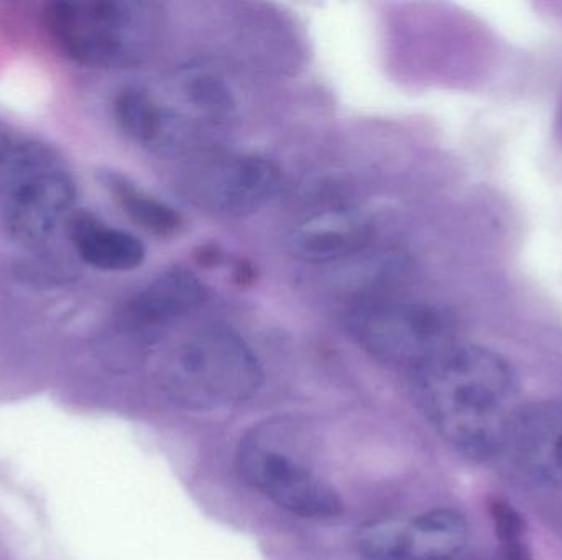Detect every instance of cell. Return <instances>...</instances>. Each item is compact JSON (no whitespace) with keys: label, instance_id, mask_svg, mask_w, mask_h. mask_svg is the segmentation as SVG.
I'll list each match as a JSON object with an SVG mask.
<instances>
[{"label":"cell","instance_id":"6da1fadb","mask_svg":"<svg viewBox=\"0 0 562 560\" xmlns=\"http://www.w3.org/2000/svg\"><path fill=\"white\" fill-rule=\"evenodd\" d=\"M426 420L454 449L475 460L504 453L521 408L514 368L497 352L456 342L412 372Z\"/></svg>","mask_w":562,"mask_h":560},{"label":"cell","instance_id":"7a4b0ae2","mask_svg":"<svg viewBox=\"0 0 562 560\" xmlns=\"http://www.w3.org/2000/svg\"><path fill=\"white\" fill-rule=\"evenodd\" d=\"M237 469L254 490L291 515L327 519L342 512L310 437L294 421L277 418L252 427L240 441Z\"/></svg>","mask_w":562,"mask_h":560},{"label":"cell","instance_id":"3957f363","mask_svg":"<svg viewBox=\"0 0 562 560\" xmlns=\"http://www.w3.org/2000/svg\"><path fill=\"white\" fill-rule=\"evenodd\" d=\"M45 23L56 45L94 68L144 65L161 38L164 12L140 0H61L46 7Z\"/></svg>","mask_w":562,"mask_h":560},{"label":"cell","instance_id":"277c9868","mask_svg":"<svg viewBox=\"0 0 562 560\" xmlns=\"http://www.w3.org/2000/svg\"><path fill=\"white\" fill-rule=\"evenodd\" d=\"M160 377L178 404L213 411L249 400L262 384V367L239 335L207 329L170 351Z\"/></svg>","mask_w":562,"mask_h":560},{"label":"cell","instance_id":"5b68a950","mask_svg":"<svg viewBox=\"0 0 562 560\" xmlns=\"http://www.w3.org/2000/svg\"><path fill=\"white\" fill-rule=\"evenodd\" d=\"M347 328L376 361L409 372L458 342L454 318L441 306L418 299H363L347 312Z\"/></svg>","mask_w":562,"mask_h":560},{"label":"cell","instance_id":"8992f818","mask_svg":"<svg viewBox=\"0 0 562 560\" xmlns=\"http://www.w3.org/2000/svg\"><path fill=\"white\" fill-rule=\"evenodd\" d=\"M281 187L276 161L243 153L210 158L188 171L183 193L198 209L221 219H246L272 203Z\"/></svg>","mask_w":562,"mask_h":560},{"label":"cell","instance_id":"52a82bcc","mask_svg":"<svg viewBox=\"0 0 562 560\" xmlns=\"http://www.w3.org/2000/svg\"><path fill=\"white\" fill-rule=\"evenodd\" d=\"M75 196L71 176L53 157L3 196V219L10 236L26 245L45 242L58 224L71 216Z\"/></svg>","mask_w":562,"mask_h":560},{"label":"cell","instance_id":"ba28073f","mask_svg":"<svg viewBox=\"0 0 562 560\" xmlns=\"http://www.w3.org/2000/svg\"><path fill=\"white\" fill-rule=\"evenodd\" d=\"M468 541V523L452 510H432L405 523H380L360 536L369 560H451Z\"/></svg>","mask_w":562,"mask_h":560},{"label":"cell","instance_id":"9c48e42d","mask_svg":"<svg viewBox=\"0 0 562 560\" xmlns=\"http://www.w3.org/2000/svg\"><path fill=\"white\" fill-rule=\"evenodd\" d=\"M504 453L521 476L562 489V397L521 408Z\"/></svg>","mask_w":562,"mask_h":560},{"label":"cell","instance_id":"30bf717a","mask_svg":"<svg viewBox=\"0 0 562 560\" xmlns=\"http://www.w3.org/2000/svg\"><path fill=\"white\" fill-rule=\"evenodd\" d=\"M372 239V222L359 210L329 209L297 224L288 236V250L301 262L334 263L362 252Z\"/></svg>","mask_w":562,"mask_h":560},{"label":"cell","instance_id":"8fae6325","mask_svg":"<svg viewBox=\"0 0 562 560\" xmlns=\"http://www.w3.org/2000/svg\"><path fill=\"white\" fill-rule=\"evenodd\" d=\"M206 286L194 273L173 268L138 292L128 302L125 316L137 328L158 331L196 312L206 301Z\"/></svg>","mask_w":562,"mask_h":560},{"label":"cell","instance_id":"7c38bea8","mask_svg":"<svg viewBox=\"0 0 562 560\" xmlns=\"http://www.w3.org/2000/svg\"><path fill=\"white\" fill-rule=\"evenodd\" d=\"M72 249L92 268L125 273L140 268L147 249L134 233L109 226L94 214L76 210L66 220Z\"/></svg>","mask_w":562,"mask_h":560},{"label":"cell","instance_id":"4fadbf2b","mask_svg":"<svg viewBox=\"0 0 562 560\" xmlns=\"http://www.w3.org/2000/svg\"><path fill=\"white\" fill-rule=\"evenodd\" d=\"M99 180L122 213L147 232L157 237H171L183 229V216L173 206L151 196L125 174L105 170L101 171Z\"/></svg>","mask_w":562,"mask_h":560},{"label":"cell","instance_id":"5bb4252c","mask_svg":"<svg viewBox=\"0 0 562 560\" xmlns=\"http://www.w3.org/2000/svg\"><path fill=\"white\" fill-rule=\"evenodd\" d=\"M114 115L135 144L164 155L168 135L167 105L147 89L125 88L115 95Z\"/></svg>","mask_w":562,"mask_h":560},{"label":"cell","instance_id":"9a60e30c","mask_svg":"<svg viewBox=\"0 0 562 560\" xmlns=\"http://www.w3.org/2000/svg\"><path fill=\"white\" fill-rule=\"evenodd\" d=\"M49 150L10 135L0 127V196H5L20 180L48 158Z\"/></svg>","mask_w":562,"mask_h":560},{"label":"cell","instance_id":"2e32d148","mask_svg":"<svg viewBox=\"0 0 562 560\" xmlns=\"http://www.w3.org/2000/svg\"><path fill=\"white\" fill-rule=\"evenodd\" d=\"M488 513H491L495 535H497L502 548L524 541L527 522L507 499L492 496L488 502Z\"/></svg>","mask_w":562,"mask_h":560},{"label":"cell","instance_id":"e0dca14e","mask_svg":"<svg viewBox=\"0 0 562 560\" xmlns=\"http://www.w3.org/2000/svg\"><path fill=\"white\" fill-rule=\"evenodd\" d=\"M502 560H533L530 546L525 541L502 548Z\"/></svg>","mask_w":562,"mask_h":560}]
</instances>
